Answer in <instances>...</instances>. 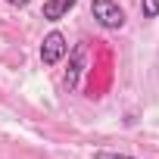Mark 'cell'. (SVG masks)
<instances>
[{
	"label": "cell",
	"instance_id": "6da1fadb",
	"mask_svg": "<svg viewBox=\"0 0 159 159\" xmlns=\"http://www.w3.org/2000/svg\"><path fill=\"white\" fill-rule=\"evenodd\" d=\"M91 13L100 22V28H106V31H119L125 25V13L116 0H91Z\"/></svg>",
	"mask_w": 159,
	"mask_h": 159
},
{
	"label": "cell",
	"instance_id": "7a4b0ae2",
	"mask_svg": "<svg viewBox=\"0 0 159 159\" xmlns=\"http://www.w3.org/2000/svg\"><path fill=\"white\" fill-rule=\"evenodd\" d=\"M66 53H69V41H66L62 31H50V34L41 41V62H44V66H56Z\"/></svg>",
	"mask_w": 159,
	"mask_h": 159
},
{
	"label": "cell",
	"instance_id": "3957f363",
	"mask_svg": "<svg viewBox=\"0 0 159 159\" xmlns=\"http://www.w3.org/2000/svg\"><path fill=\"white\" fill-rule=\"evenodd\" d=\"M84 62H88V47L84 44H75L72 47V56H69V72H66V88L75 91L78 81H81L84 75Z\"/></svg>",
	"mask_w": 159,
	"mask_h": 159
},
{
	"label": "cell",
	"instance_id": "277c9868",
	"mask_svg": "<svg viewBox=\"0 0 159 159\" xmlns=\"http://www.w3.org/2000/svg\"><path fill=\"white\" fill-rule=\"evenodd\" d=\"M78 0H44V19L47 22H59L62 16H69V10H75Z\"/></svg>",
	"mask_w": 159,
	"mask_h": 159
},
{
	"label": "cell",
	"instance_id": "5b68a950",
	"mask_svg": "<svg viewBox=\"0 0 159 159\" xmlns=\"http://www.w3.org/2000/svg\"><path fill=\"white\" fill-rule=\"evenodd\" d=\"M140 10H143V19H156L159 16V0H140Z\"/></svg>",
	"mask_w": 159,
	"mask_h": 159
},
{
	"label": "cell",
	"instance_id": "8992f818",
	"mask_svg": "<svg viewBox=\"0 0 159 159\" xmlns=\"http://www.w3.org/2000/svg\"><path fill=\"white\" fill-rule=\"evenodd\" d=\"M94 159H134V156H128V153H112V150H97Z\"/></svg>",
	"mask_w": 159,
	"mask_h": 159
},
{
	"label": "cell",
	"instance_id": "52a82bcc",
	"mask_svg": "<svg viewBox=\"0 0 159 159\" xmlns=\"http://www.w3.org/2000/svg\"><path fill=\"white\" fill-rule=\"evenodd\" d=\"M7 3H10V7H19V10H22V7H28V3H31V0H7Z\"/></svg>",
	"mask_w": 159,
	"mask_h": 159
}]
</instances>
